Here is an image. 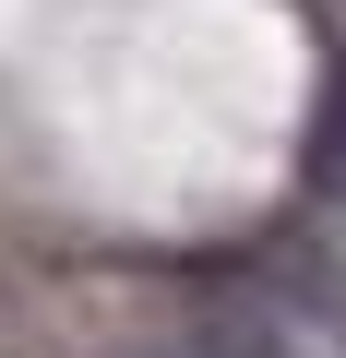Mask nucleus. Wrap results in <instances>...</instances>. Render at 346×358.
I'll list each match as a JSON object with an SVG mask.
<instances>
[{
	"label": "nucleus",
	"mask_w": 346,
	"mask_h": 358,
	"mask_svg": "<svg viewBox=\"0 0 346 358\" xmlns=\"http://www.w3.org/2000/svg\"><path fill=\"white\" fill-rule=\"evenodd\" d=\"M298 192H310V203H346V60L322 72V108H310V143H298Z\"/></svg>",
	"instance_id": "nucleus-1"
}]
</instances>
